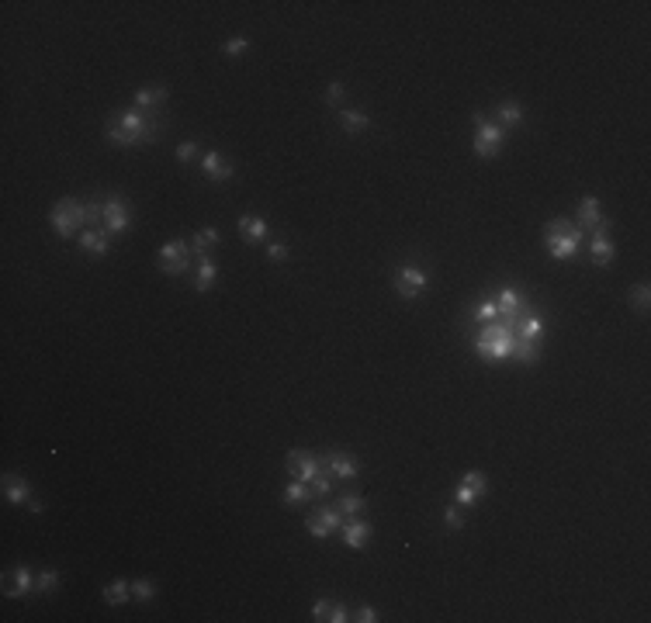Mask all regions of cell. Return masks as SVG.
Instances as JSON below:
<instances>
[{
    "mask_svg": "<svg viewBox=\"0 0 651 623\" xmlns=\"http://www.w3.org/2000/svg\"><path fill=\"white\" fill-rule=\"evenodd\" d=\"M520 319L523 315H499L482 326V332L475 336V350L482 361H502V357H513V347H517V332H520Z\"/></svg>",
    "mask_w": 651,
    "mask_h": 623,
    "instance_id": "cell-1",
    "label": "cell"
},
{
    "mask_svg": "<svg viewBox=\"0 0 651 623\" xmlns=\"http://www.w3.org/2000/svg\"><path fill=\"white\" fill-rule=\"evenodd\" d=\"M104 135L118 146H146L160 135V122L156 115H142V111H122L115 115L108 125H104Z\"/></svg>",
    "mask_w": 651,
    "mask_h": 623,
    "instance_id": "cell-2",
    "label": "cell"
},
{
    "mask_svg": "<svg viewBox=\"0 0 651 623\" xmlns=\"http://www.w3.org/2000/svg\"><path fill=\"white\" fill-rule=\"evenodd\" d=\"M544 243H548V250H551L554 260H568V257L582 246V229H579L572 219H554V222H548Z\"/></svg>",
    "mask_w": 651,
    "mask_h": 623,
    "instance_id": "cell-3",
    "label": "cell"
},
{
    "mask_svg": "<svg viewBox=\"0 0 651 623\" xmlns=\"http://www.w3.org/2000/svg\"><path fill=\"white\" fill-rule=\"evenodd\" d=\"M52 229H56V235H63V239H69L76 229H87V204H80L73 197H63L52 208Z\"/></svg>",
    "mask_w": 651,
    "mask_h": 623,
    "instance_id": "cell-4",
    "label": "cell"
},
{
    "mask_svg": "<svg viewBox=\"0 0 651 623\" xmlns=\"http://www.w3.org/2000/svg\"><path fill=\"white\" fill-rule=\"evenodd\" d=\"M475 153L482 156V160H492L499 149H502V139H506V129L499 125V122H488L485 115H475Z\"/></svg>",
    "mask_w": 651,
    "mask_h": 623,
    "instance_id": "cell-5",
    "label": "cell"
},
{
    "mask_svg": "<svg viewBox=\"0 0 651 623\" xmlns=\"http://www.w3.org/2000/svg\"><path fill=\"white\" fill-rule=\"evenodd\" d=\"M191 263V243L188 239H170L160 250V270L170 277H180Z\"/></svg>",
    "mask_w": 651,
    "mask_h": 623,
    "instance_id": "cell-6",
    "label": "cell"
},
{
    "mask_svg": "<svg viewBox=\"0 0 651 623\" xmlns=\"http://www.w3.org/2000/svg\"><path fill=\"white\" fill-rule=\"evenodd\" d=\"M284 464H288V471H292L294 478L305 482V485H312V482L326 471V458H316V454H309V450H292Z\"/></svg>",
    "mask_w": 651,
    "mask_h": 623,
    "instance_id": "cell-7",
    "label": "cell"
},
{
    "mask_svg": "<svg viewBox=\"0 0 651 623\" xmlns=\"http://www.w3.org/2000/svg\"><path fill=\"white\" fill-rule=\"evenodd\" d=\"M395 291H398V298H420L426 291V274L420 270V267H402L398 274H395Z\"/></svg>",
    "mask_w": 651,
    "mask_h": 623,
    "instance_id": "cell-8",
    "label": "cell"
},
{
    "mask_svg": "<svg viewBox=\"0 0 651 623\" xmlns=\"http://www.w3.org/2000/svg\"><path fill=\"white\" fill-rule=\"evenodd\" d=\"M485 492H488L485 474H482V471H468V474L461 478V485H457L454 502H457V506H471L475 499H482Z\"/></svg>",
    "mask_w": 651,
    "mask_h": 623,
    "instance_id": "cell-9",
    "label": "cell"
},
{
    "mask_svg": "<svg viewBox=\"0 0 651 623\" xmlns=\"http://www.w3.org/2000/svg\"><path fill=\"white\" fill-rule=\"evenodd\" d=\"M125 229H129V208L122 204V197H108L104 201V232L122 235Z\"/></svg>",
    "mask_w": 651,
    "mask_h": 623,
    "instance_id": "cell-10",
    "label": "cell"
},
{
    "mask_svg": "<svg viewBox=\"0 0 651 623\" xmlns=\"http://www.w3.org/2000/svg\"><path fill=\"white\" fill-rule=\"evenodd\" d=\"M340 526H343V513L340 509H319V513L309 516V533L312 537H329Z\"/></svg>",
    "mask_w": 651,
    "mask_h": 623,
    "instance_id": "cell-11",
    "label": "cell"
},
{
    "mask_svg": "<svg viewBox=\"0 0 651 623\" xmlns=\"http://www.w3.org/2000/svg\"><path fill=\"white\" fill-rule=\"evenodd\" d=\"M575 226L579 229H592V232H606V219L599 215V201L596 197H586L579 215H575Z\"/></svg>",
    "mask_w": 651,
    "mask_h": 623,
    "instance_id": "cell-12",
    "label": "cell"
},
{
    "mask_svg": "<svg viewBox=\"0 0 651 623\" xmlns=\"http://www.w3.org/2000/svg\"><path fill=\"white\" fill-rule=\"evenodd\" d=\"M495 305H499V315H523V312H530L526 295L517 291V288H502V295L495 298Z\"/></svg>",
    "mask_w": 651,
    "mask_h": 623,
    "instance_id": "cell-13",
    "label": "cell"
},
{
    "mask_svg": "<svg viewBox=\"0 0 651 623\" xmlns=\"http://www.w3.org/2000/svg\"><path fill=\"white\" fill-rule=\"evenodd\" d=\"M4 495H7V502H14V506H28V502H32V485H28L21 474H4Z\"/></svg>",
    "mask_w": 651,
    "mask_h": 623,
    "instance_id": "cell-14",
    "label": "cell"
},
{
    "mask_svg": "<svg viewBox=\"0 0 651 623\" xmlns=\"http://www.w3.org/2000/svg\"><path fill=\"white\" fill-rule=\"evenodd\" d=\"M163 100H166V87H156V83H149V87L135 91V111H142V115H153V111L160 107Z\"/></svg>",
    "mask_w": 651,
    "mask_h": 623,
    "instance_id": "cell-15",
    "label": "cell"
},
{
    "mask_svg": "<svg viewBox=\"0 0 651 623\" xmlns=\"http://www.w3.org/2000/svg\"><path fill=\"white\" fill-rule=\"evenodd\" d=\"M589 250H592V263L596 267H610L613 263V239L606 235V232H592V243H589Z\"/></svg>",
    "mask_w": 651,
    "mask_h": 623,
    "instance_id": "cell-16",
    "label": "cell"
},
{
    "mask_svg": "<svg viewBox=\"0 0 651 623\" xmlns=\"http://www.w3.org/2000/svg\"><path fill=\"white\" fill-rule=\"evenodd\" d=\"M204 177L215 180V184H226L229 177H232V163H229L222 153H208L204 156Z\"/></svg>",
    "mask_w": 651,
    "mask_h": 623,
    "instance_id": "cell-17",
    "label": "cell"
},
{
    "mask_svg": "<svg viewBox=\"0 0 651 623\" xmlns=\"http://www.w3.org/2000/svg\"><path fill=\"white\" fill-rule=\"evenodd\" d=\"M326 467H329V474H333V478H354L360 464L354 458H347V454H340V450H336V454H329V458H326Z\"/></svg>",
    "mask_w": 651,
    "mask_h": 623,
    "instance_id": "cell-18",
    "label": "cell"
},
{
    "mask_svg": "<svg viewBox=\"0 0 651 623\" xmlns=\"http://www.w3.org/2000/svg\"><path fill=\"white\" fill-rule=\"evenodd\" d=\"M367 540H371V523H364V520L343 523V544L347 547H364Z\"/></svg>",
    "mask_w": 651,
    "mask_h": 623,
    "instance_id": "cell-19",
    "label": "cell"
},
{
    "mask_svg": "<svg viewBox=\"0 0 651 623\" xmlns=\"http://www.w3.org/2000/svg\"><path fill=\"white\" fill-rule=\"evenodd\" d=\"M80 246H83V250H91V253H100V257H104V253H108V246H111V235H108L104 229H83V232H80Z\"/></svg>",
    "mask_w": 651,
    "mask_h": 623,
    "instance_id": "cell-20",
    "label": "cell"
},
{
    "mask_svg": "<svg viewBox=\"0 0 651 623\" xmlns=\"http://www.w3.org/2000/svg\"><path fill=\"white\" fill-rule=\"evenodd\" d=\"M100 595H104V602H108V606H122L125 599H132V582L115 578L111 586H104V589H100Z\"/></svg>",
    "mask_w": 651,
    "mask_h": 623,
    "instance_id": "cell-21",
    "label": "cell"
},
{
    "mask_svg": "<svg viewBox=\"0 0 651 623\" xmlns=\"http://www.w3.org/2000/svg\"><path fill=\"white\" fill-rule=\"evenodd\" d=\"M25 592H32V571L28 568H14V575L7 578V589H4V595H25Z\"/></svg>",
    "mask_w": 651,
    "mask_h": 623,
    "instance_id": "cell-22",
    "label": "cell"
},
{
    "mask_svg": "<svg viewBox=\"0 0 651 623\" xmlns=\"http://www.w3.org/2000/svg\"><path fill=\"white\" fill-rule=\"evenodd\" d=\"M239 232H243L250 243H263V239H267V222L257 219V215H243V219H239Z\"/></svg>",
    "mask_w": 651,
    "mask_h": 623,
    "instance_id": "cell-23",
    "label": "cell"
},
{
    "mask_svg": "<svg viewBox=\"0 0 651 623\" xmlns=\"http://www.w3.org/2000/svg\"><path fill=\"white\" fill-rule=\"evenodd\" d=\"M219 239H222L219 229H201L195 239H191V257H197V260H201V257H208V250H212Z\"/></svg>",
    "mask_w": 651,
    "mask_h": 623,
    "instance_id": "cell-24",
    "label": "cell"
},
{
    "mask_svg": "<svg viewBox=\"0 0 651 623\" xmlns=\"http://www.w3.org/2000/svg\"><path fill=\"white\" fill-rule=\"evenodd\" d=\"M215 277H219V267H215V260L201 257V260H197V281H195V288H197V291H212Z\"/></svg>",
    "mask_w": 651,
    "mask_h": 623,
    "instance_id": "cell-25",
    "label": "cell"
},
{
    "mask_svg": "<svg viewBox=\"0 0 651 623\" xmlns=\"http://www.w3.org/2000/svg\"><path fill=\"white\" fill-rule=\"evenodd\" d=\"M495 118H499V125H502V129H509V125H520V122H523V107L517 104V100H506V104H499Z\"/></svg>",
    "mask_w": 651,
    "mask_h": 623,
    "instance_id": "cell-26",
    "label": "cell"
},
{
    "mask_svg": "<svg viewBox=\"0 0 651 623\" xmlns=\"http://www.w3.org/2000/svg\"><path fill=\"white\" fill-rule=\"evenodd\" d=\"M513 357H520L523 363H534L537 357H541V343H537V339H523V336H517Z\"/></svg>",
    "mask_w": 651,
    "mask_h": 623,
    "instance_id": "cell-27",
    "label": "cell"
},
{
    "mask_svg": "<svg viewBox=\"0 0 651 623\" xmlns=\"http://www.w3.org/2000/svg\"><path fill=\"white\" fill-rule=\"evenodd\" d=\"M309 499H312V489H309L305 482H298V478H294L292 485L284 489V502H288V506H298V502H309Z\"/></svg>",
    "mask_w": 651,
    "mask_h": 623,
    "instance_id": "cell-28",
    "label": "cell"
},
{
    "mask_svg": "<svg viewBox=\"0 0 651 623\" xmlns=\"http://www.w3.org/2000/svg\"><path fill=\"white\" fill-rule=\"evenodd\" d=\"M340 125H343L347 132H364L371 122H367V115H364V111H343V115H340Z\"/></svg>",
    "mask_w": 651,
    "mask_h": 623,
    "instance_id": "cell-29",
    "label": "cell"
},
{
    "mask_svg": "<svg viewBox=\"0 0 651 623\" xmlns=\"http://www.w3.org/2000/svg\"><path fill=\"white\" fill-rule=\"evenodd\" d=\"M336 509H340L343 516H357L360 509H364V495H343Z\"/></svg>",
    "mask_w": 651,
    "mask_h": 623,
    "instance_id": "cell-30",
    "label": "cell"
},
{
    "mask_svg": "<svg viewBox=\"0 0 651 623\" xmlns=\"http://www.w3.org/2000/svg\"><path fill=\"white\" fill-rule=\"evenodd\" d=\"M475 319H478V322H492V319H499V305H495L492 298L478 301V308H475Z\"/></svg>",
    "mask_w": 651,
    "mask_h": 623,
    "instance_id": "cell-31",
    "label": "cell"
},
{
    "mask_svg": "<svg viewBox=\"0 0 651 623\" xmlns=\"http://www.w3.org/2000/svg\"><path fill=\"white\" fill-rule=\"evenodd\" d=\"M153 595H156V586H153L149 578L132 582V599H142V602H146V599H153Z\"/></svg>",
    "mask_w": 651,
    "mask_h": 623,
    "instance_id": "cell-32",
    "label": "cell"
},
{
    "mask_svg": "<svg viewBox=\"0 0 651 623\" xmlns=\"http://www.w3.org/2000/svg\"><path fill=\"white\" fill-rule=\"evenodd\" d=\"M35 586L42 592H56L59 589V571H42V575L35 578Z\"/></svg>",
    "mask_w": 651,
    "mask_h": 623,
    "instance_id": "cell-33",
    "label": "cell"
},
{
    "mask_svg": "<svg viewBox=\"0 0 651 623\" xmlns=\"http://www.w3.org/2000/svg\"><path fill=\"white\" fill-rule=\"evenodd\" d=\"M648 301H651V291H648V284H641L634 295H630V305L634 308H641V312H648Z\"/></svg>",
    "mask_w": 651,
    "mask_h": 623,
    "instance_id": "cell-34",
    "label": "cell"
},
{
    "mask_svg": "<svg viewBox=\"0 0 651 623\" xmlns=\"http://www.w3.org/2000/svg\"><path fill=\"white\" fill-rule=\"evenodd\" d=\"M444 523H447V530H461V526H464V513H461V506H451V509H447Z\"/></svg>",
    "mask_w": 651,
    "mask_h": 623,
    "instance_id": "cell-35",
    "label": "cell"
},
{
    "mask_svg": "<svg viewBox=\"0 0 651 623\" xmlns=\"http://www.w3.org/2000/svg\"><path fill=\"white\" fill-rule=\"evenodd\" d=\"M329 613H333V602H329V599H319L316 610H312V620H329Z\"/></svg>",
    "mask_w": 651,
    "mask_h": 623,
    "instance_id": "cell-36",
    "label": "cell"
},
{
    "mask_svg": "<svg viewBox=\"0 0 651 623\" xmlns=\"http://www.w3.org/2000/svg\"><path fill=\"white\" fill-rule=\"evenodd\" d=\"M246 49H250V42H246V38H232V42H226L229 56H239V52H246Z\"/></svg>",
    "mask_w": 651,
    "mask_h": 623,
    "instance_id": "cell-37",
    "label": "cell"
},
{
    "mask_svg": "<svg viewBox=\"0 0 651 623\" xmlns=\"http://www.w3.org/2000/svg\"><path fill=\"white\" fill-rule=\"evenodd\" d=\"M350 620V610L347 606H340V602H333V613H329V623H343Z\"/></svg>",
    "mask_w": 651,
    "mask_h": 623,
    "instance_id": "cell-38",
    "label": "cell"
},
{
    "mask_svg": "<svg viewBox=\"0 0 651 623\" xmlns=\"http://www.w3.org/2000/svg\"><path fill=\"white\" fill-rule=\"evenodd\" d=\"M326 100H329V104H340V100H343V83H329V87H326Z\"/></svg>",
    "mask_w": 651,
    "mask_h": 623,
    "instance_id": "cell-39",
    "label": "cell"
},
{
    "mask_svg": "<svg viewBox=\"0 0 651 623\" xmlns=\"http://www.w3.org/2000/svg\"><path fill=\"white\" fill-rule=\"evenodd\" d=\"M195 153H197L195 142H180V146H177V160H184V163H188V160H191Z\"/></svg>",
    "mask_w": 651,
    "mask_h": 623,
    "instance_id": "cell-40",
    "label": "cell"
},
{
    "mask_svg": "<svg viewBox=\"0 0 651 623\" xmlns=\"http://www.w3.org/2000/svg\"><path fill=\"white\" fill-rule=\"evenodd\" d=\"M267 257H270V260H274V263H281V260H284V257H288V246H284V243H274V246L267 250Z\"/></svg>",
    "mask_w": 651,
    "mask_h": 623,
    "instance_id": "cell-41",
    "label": "cell"
},
{
    "mask_svg": "<svg viewBox=\"0 0 651 623\" xmlns=\"http://www.w3.org/2000/svg\"><path fill=\"white\" fill-rule=\"evenodd\" d=\"M354 620H357V623H374V620H378V613H374L371 606H360L357 613H354Z\"/></svg>",
    "mask_w": 651,
    "mask_h": 623,
    "instance_id": "cell-42",
    "label": "cell"
}]
</instances>
